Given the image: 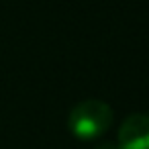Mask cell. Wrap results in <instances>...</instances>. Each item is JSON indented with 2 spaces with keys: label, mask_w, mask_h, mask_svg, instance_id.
I'll use <instances>...</instances> for the list:
<instances>
[{
  "label": "cell",
  "mask_w": 149,
  "mask_h": 149,
  "mask_svg": "<svg viewBox=\"0 0 149 149\" xmlns=\"http://www.w3.org/2000/svg\"><path fill=\"white\" fill-rule=\"evenodd\" d=\"M112 120L114 112L106 102L98 98H88L78 102L70 110L68 129L80 141H96L112 127Z\"/></svg>",
  "instance_id": "6da1fadb"
},
{
  "label": "cell",
  "mask_w": 149,
  "mask_h": 149,
  "mask_svg": "<svg viewBox=\"0 0 149 149\" xmlns=\"http://www.w3.org/2000/svg\"><path fill=\"white\" fill-rule=\"evenodd\" d=\"M118 149H149V114H129L118 129Z\"/></svg>",
  "instance_id": "7a4b0ae2"
},
{
  "label": "cell",
  "mask_w": 149,
  "mask_h": 149,
  "mask_svg": "<svg viewBox=\"0 0 149 149\" xmlns=\"http://www.w3.org/2000/svg\"><path fill=\"white\" fill-rule=\"evenodd\" d=\"M94 149H118V145H114V143H108V141H104V143H98Z\"/></svg>",
  "instance_id": "3957f363"
}]
</instances>
